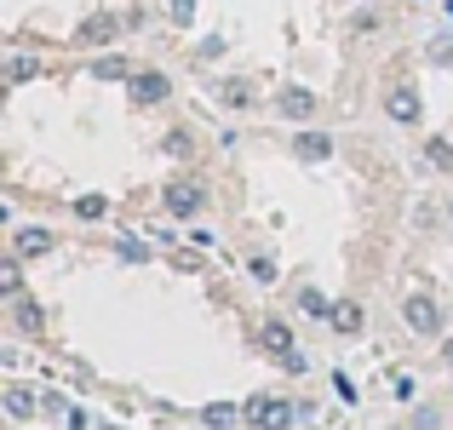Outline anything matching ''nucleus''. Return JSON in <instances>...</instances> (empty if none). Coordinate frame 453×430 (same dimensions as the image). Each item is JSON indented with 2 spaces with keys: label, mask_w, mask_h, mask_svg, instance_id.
<instances>
[{
  "label": "nucleus",
  "mask_w": 453,
  "mask_h": 430,
  "mask_svg": "<svg viewBox=\"0 0 453 430\" xmlns=\"http://www.w3.org/2000/svg\"><path fill=\"white\" fill-rule=\"evenodd\" d=\"M333 327H339V333H362V310H356V304H333Z\"/></svg>",
  "instance_id": "12"
},
{
  "label": "nucleus",
  "mask_w": 453,
  "mask_h": 430,
  "mask_svg": "<svg viewBox=\"0 0 453 430\" xmlns=\"http://www.w3.org/2000/svg\"><path fill=\"white\" fill-rule=\"evenodd\" d=\"M6 75H12V87H18V81H35V75H41V64H35V58H12Z\"/></svg>",
  "instance_id": "16"
},
{
  "label": "nucleus",
  "mask_w": 453,
  "mask_h": 430,
  "mask_svg": "<svg viewBox=\"0 0 453 430\" xmlns=\"http://www.w3.org/2000/svg\"><path fill=\"white\" fill-rule=\"evenodd\" d=\"M104 430H121V425H104Z\"/></svg>",
  "instance_id": "24"
},
{
  "label": "nucleus",
  "mask_w": 453,
  "mask_h": 430,
  "mask_svg": "<svg viewBox=\"0 0 453 430\" xmlns=\"http://www.w3.org/2000/svg\"><path fill=\"white\" fill-rule=\"evenodd\" d=\"M385 115H390L396 127H419V115H425L419 92H413V87H390V92H385Z\"/></svg>",
  "instance_id": "4"
},
{
  "label": "nucleus",
  "mask_w": 453,
  "mask_h": 430,
  "mask_svg": "<svg viewBox=\"0 0 453 430\" xmlns=\"http://www.w3.org/2000/svg\"><path fill=\"white\" fill-rule=\"evenodd\" d=\"M201 184H166V212H173V219H196L201 212Z\"/></svg>",
  "instance_id": "6"
},
{
  "label": "nucleus",
  "mask_w": 453,
  "mask_h": 430,
  "mask_svg": "<svg viewBox=\"0 0 453 430\" xmlns=\"http://www.w3.org/2000/svg\"><path fill=\"white\" fill-rule=\"evenodd\" d=\"M293 155H299V161H327V155H333V138H327V133H310V127H304V133L293 138Z\"/></svg>",
  "instance_id": "8"
},
{
  "label": "nucleus",
  "mask_w": 453,
  "mask_h": 430,
  "mask_svg": "<svg viewBox=\"0 0 453 430\" xmlns=\"http://www.w3.org/2000/svg\"><path fill=\"white\" fill-rule=\"evenodd\" d=\"M6 413H12V419H35V396L23 385H12L6 390Z\"/></svg>",
  "instance_id": "11"
},
{
  "label": "nucleus",
  "mask_w": 453,
  "mask_h": 430,
  "mask_svg": "<svg viewBox=\"0 0 453 430\" xmlns=\"http://www.w3.org/2000/svg\"><path fill=\"white\" fill-rule=\"evenodd\" d=\"M166 18H173V23H189V18H196V0H166Z\"/></svg>",
  "instance_id": "21"
},
{
  "label": "nucleus",
  "mask_w": 453,
  "mask_h": 430,
  "mask_svg": "<svg viewBox=\"0 0 453 430\" xmlns=\"http://www.w3.org/2000/svg\"><path fill=\"white\" fill-rule=\"evenodd\" d=\"M81 41H115V18H92L87 29H81Z\"/></svg>",
  "instance_id": "17"
},
{
  "label": "nucleus",
  "mask_w": 453,
  "mask_h": 430,
  "mask_svg": "<svg viewBox=\"0 0 453 430\" xmlns=\"http://www.w3.org/2000/svg\"><path fill=\"white\" fill-rule=\"evenodd\" d=\"M201 425L207 430H230L235 425V402H207V408H201Z\"/></svg>",
  "instance_id": "9"
},
{
  "label": "nucleus",
  "mask_w": 453,
  "mask_h": 430,
  "mask_svg": "<svg viewBox=\"0 0 453 430\" xmlns=\"http://www.w3.org/2000/svg\"><path fill=\"white\" fill-rule=\"evenodd\" d=\"M265 344H270V350H281V356H293V327H288V321H270Z\"/></svg>",
  "instance_id": "13"
},
{
  "label": "nucleus",
  "mask_w": 453,
  "mask_h": 430,
  "mask_svg": "<svg viewBox=\"0 0 453 430\" xmlns=\"http://www.w3.org/2000/svg\"><path fill=\"white\" fill-rule=\"evenodd\" d=\"M442 362H448V367H453V339H448V344H442Z\"/></svg>",
  "instance_id": "23"
},
{
  "label": "nucleus",
  "mask_w": 453,
  "mask_h": 430,
  "mask_svg": "<svg viewBox=\"0 0 453 430\" xmlns=\"http://www.w3.org/2000/svg\"><path fill=\"white\" fill-rule=\"evenodd\" d=\"M166 92H173V81H166L161 69H144V75H133V104H138V110H155V104H166Z\"/></svg>",
  "instance_id": "5"
},
{
  "label": "nucleus",
  "mask_w": 453,
  "mask_h": 430,
  "mask_svg": "<svg viewBox=\"0 0 453 430\" xmlns=\"http://www.w3.org/2000/svg\"><path fill=\"white\" fill-rule=\"evenodd\" d=\"M247 419H253L258 430H288L293 419H299V408H293V402H281V396H258L253 408H247Z\"/></svg>",
  "instance_id": "2"
},
{
  "label": "nucleus",
  "mask_w": 453,
  "mask_h": 430,
  "mask_svg": "<svg viewBox=\"0 0 453 430\" xmlns=\"http://www.w3.org/2000/svg\"><path fill=\"white\" fill-rule=\"evenodd\" d=\"M12 316H18L23 333H41L46 327V321H41V304H29V298H12Z\"/></svg>",
  "instance_id": "10"
},
{
  "label": "nucleus",
  "mask_w": 453,
  "mask_h": 430,
  "mask_svg": "<svg viewBox=\"0 0 453 430\" xmlns=\"http://www.w3.org/2000/svg\"><path fill=\"white\" fill-rule=\"evenodd\" d=\"M92 81H133L127 75V58H98V64H92Z\"/></svg>",
  "instance_id": "14"
},
{
  "label": "nucleus",
  "mask_w": 453,
  "mask_h": 430,
  "mask_svg": "<svg viewBox=\"0 0 453 430\" xmlns=\"http://www.w3.org/2000/svg\"><path fill=\"white\" fill-rule=\"evenodd\" d=\"M299 310H304V316H316V321H321V316H333V304L316 293V287H304V293H299Z\"/></svg>",
  "instance_id": "15"
},
{
  "label": "nucleus",
  "mask_w": 453,
  "mask_h": 430,
  "mask_svg": "<svg viewBox=\"0 0 453 430\" xmlns=\"http://www.w3.org/2000/svg\"><path fill=\"white\" fill-rule=\"evenodd\" d=\"M121 258H133V265H144V258H150V247H144V242H121Z\"/></svg>",
  "instance_id": "22"
},
{
  "label": "nucleus",
  "mask_w": 453,
  "mask_h": 430,
  "mask_svg": "<svg viewBox=\"0 0 453 430\" xmlns=\"http://www.w3.org/2000/svg\"><path fill=\"white\" fill-rule=\"evenodd\" d=\"M276 110L288 115V121H310V115H316V92H310V87H288L276 98Z\"/></svg>",
  "instance_id": "7"
},
{
  "label": "nucleus",
  "mask_w": 453,
  "mask_h": 430,
  "mask_svg": "<svg viewBox=\"0 0 453 430\" xmlns=\"http://www.w3.org/2000/svg\"><path fill=\"white\" fill-rule=\"evenodd\" d=\"M0 293H6V298H23V270H18V265L0 270Z\"/></svg>",
  "instance_id": "18"
},
{
  "label": "nucleus",
  "mask_w": 453,
  "mask_h": 430,
  "mask_svg": "<svg viewBox=\"0 0 453 430\" xmlns=\"http://www.w3.org/2000/svg\"><path fill=\"white\" fill-rule=\"evenodd\" d=\"M52 230H41V224H18V230H12V258H46L52 253Z\"/></svg>",
  "instance_id": "3"
},
{
  "label": "nucleus",
  "mask_w": 453,
  "mask_h": 430,
  "mask_svg": "<svg viewBox=\"0 0 453 430\" xmlns=\"http://www.w3.org/2000/svg\"><path fill=\"white\" fill-rule=\"evenodd\" d=\"M224 104H230V110H247V104H253V92H247L242 81H224Z\"/></svg>",
  "instance_id": "19"
},
{
  "label": "nucleus",
  "mask_w": 453,
  "mask_h": 430,
  "mask_svg": "<svg viewBox=\"0 0 453 430\" xmlns=\"http://www.w3.org/2000/svg\"><path fill=\"white\" fill-rule=\"evenodd\" d=\"M402 321H408L413 333H442V304H436L431 293H408L402 298Z\"/></svg>",
  "instance_id": "1"
},
{
  "label": "nucleus",
  "mask_w": 453,
  "mask_h": 430,
  "mask_svg": "<svg viewBox=\"0 0 453 430\" xmlns=\"http://www.w3.org/2000/svg\"><path fill=\"white\" fill-rule=\"evenodd\" d=\"M448 219H453V207H448Z\"/></svg>",
  "instance_id": "25"
},
{
  "label": "nucleus",
  "mask_w": 453,
  "mask_h": 430,
  "mask_svg": "<svg viewBox=\"0 0 453 430\" xmlns=\"http://www.w3.org/2000/svg\"><path fill=\"white\" fill-rule=\"evenodd\" d=\"M75 212H81V219H104V212H110V201H104V196H81Z\"/></svg>",
  "instance_id": "20"
}]
</instances>
